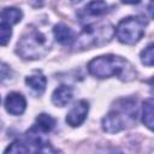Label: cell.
<instances>
[{
    "label": "cell",
    "mask_w": 154,
    "mask_h": 154,
    "mask_svg": "<svg viewBox=\"0 0 154 154\" xmlns=\"http://www.w3.org/2000/svg\"><path fill=\"white\" fill-rule=\"evenodd\" d=\"M29 153H30V150H29L28 146L19 141L12 142L4 152V154H29Z\"/></svg>",
    "instance_id": "cell-16"
},
{
    "label": "cell",
    "mask_w": 154,
    "mask_h": 154,
    "mask_svg": "<svg viewBox=\"0 0 154 154\" xmlns=\"http://www.w3.org/2000/svg\"><path fill=\"white\" fill-rule=\"evenodd\" d=\"M25 83L28 87H30L32 90H35L37 94H42L46 89V84H47V78L38 71L34 72L32 75L28 76L25 78Z\"/></svg>",
    "instance_id": "cell-10"
},
{
    "label": "cell",
    "mask_w": 154,
    "mask_h": 154,
    "mask_svg": "<svg viewBox=\"0 0 154 154\" xmlns=\"http://www.w3.org/2000/svg\"><path fill=\"white\" fill-rule=\"evenodd\" d=\"M12 35V29L10 25L1 23L0 24V42L1 46H6L7 42L10 41V37Z\"/></svg>",
    "instance_id": "cell-18"
},
{
    "label": "cell",
    "mask_w": 154,
    "mask_h": 154,
    "mask_svg": "<svg viewBox=\"0 0 154 154\" xmlns=\"http://www.w3.org/2000/svg\"><path fill=\"white\" fill-rule=\"evenodd\" d=\"M88 71L97 78L117 76L123 81H130L135 76L131 64L126 59L113 54L94 58L88 64Z\"/></svg>",
    "instance_id": "cell-1"
},
{
    "label": "cell",
    "mask_w": 154,
    "mask_h": 154,
    "mask_svg": "<svg viewBox=\"0 0 154 154\" xmlns=\"http://www.w3.org/2000/svg\"><path fill=\"white\" fill-rule=\"evenodd\" d=\"M26 101L24 96L19 93H10L5 99V108L8 113L13 116H19L25 111Z\"/></svg>",
    "instance_id": "cell-7"
},
{
    "label": "cell",
    "mask_w": 154,
    "mask_h": 154,
    "mask_svg": "<svg viewBox=\"0 0 154 154\" xmlns=\"http://www.w3.org/2000/svg\"><path fill=\"white\" fill-rule=\"evenodd\" d=\"M107 8L108 6L103 1H91L85 6V13L89 16H101L108 11Z\"/></svg>",
    "instance_id": "cell-14"
},
{
    "label": "cell",
    "mask_w": 154,
    "mask_h": 154,
    "mask_svg": "<svg viewBox=\"0 0 154 154\" xmlns=\"http://www.w3.org/2000/svg\"><path fill=\"white\" fill-rule=\"evenodd\" d=\"M72 96H73V90H72L71 87L60 85L53 91L52 101H53L54 105H57L59 107H63V106H66L71 101Z\"/></svg>",
    "instance_id": "cell-9"
},
{
    "label": "cell",
    "mask_w": 154,
    "mask_h": 154,
    "mask_svg": "<svg viewBox=\"0 0 154 154\" xmlns=\"http://www.w3.org/2000/svg\"><path fill=\"white\" fill-rule=\"evenodd\" d=\"M35 154H63V153L55 149L49 142H38V147Z\"/></svg>",
    "instance_id": "cell-17"
},
{
    "label": "cell",
    "mask_w": 154,
    "mask_h": 154,
    "mask_svg": "<svg viewBox=\"0 0 154 154\" xmlns=\"http://www.w3.org/2000/svg\"><path fill=\"white\" fill-rule=\"evenodd\" d=\"M89 109V103L85 100H81L78 101L67 113L66 116V123L71 126H78L81 125L87 117Z\"/></svg>",
    "instance_id": "cell-6"
},
{
    "label": "cell",
    "mask_w": 154,
    "mask_h": 154,
    "mask_svg": "<svg viewBox=\"0 0 154 154\" xmlns=\"http://www.w3.org/2000/svg\"><path fill=\"white\" fill-rule=\"evenodd\" d=\"M49 47L51 41L43 32L30 29L18 41L17 53L24 59H38L48 52Z\"/></svg>",
    "instance_id": "cell-3"
},
{
    "label": "cell",
    "mask_w": 154,
    "mask_h": 154,
    "mask_svg": "<svg viewBox=\"0 0 154 154\" xmlns=\"http://www.w3.org/2000/svg\"><path fill=\"white\" fill-rule=\"evenodd\" d=\"M142 122L143 124L154 131V97L147 99L142 106Z\"/></svg>",
    "instance_id": "cell-11"
},
{
    "label": "cell",
    "mask_w": 154,
    "mask_h": 154,
    "mask_svg": "<svg viewBox=\"0 0 154 154\" xmlns=\"http://www.w3.org/2000/svg\"><path fill=\"white\" fill-rule=\"evenodd\" d=\"M146 25H147V20L142 17H135V16L126 17L122 19L116 28L117 38L122 43L134 45L138 42L144 35Z\"/></svg>",
    "instance_id": "cell-4"
},
{
    "label": "cell",
    "mask_w": 154,
    "mask_h": 154,
    "mask_svg": "<svg viewBox=\"0 0 154 154\" xmlns=\"http://www.w3.org/2000/svg\"><path fill=\"white\" fill-rule=\"evenodd\" d=\"M22 11L16 8V7H6L1 12V23L7 24V25H13L20 22L22 19Z\"/></svg>",
    "instance_id": "cell-12"
},
{
    "label": "cell",
    "mask_w": 154,
    "mask_h": 154,
    "mask_svg": "<svg viewBox=\"0 0 154 154\" xmlns=\"http://www.w3.org/2000/svg\"><path fill=\"white\" fill-rule=\"evenodd\" d=\"M148 12H149V14L154 18V1L149 4V6H148Z\"/></svg>",
    "instance_id": "cell-19"
},
{
    "label": "cell",
    "mask_w": 154,
    "mask_h": 154,
    "mask_svg": "<svg viewBox=\"0 0 154 154\" xmlns=\"http://www.w3.org/2000/svg\"><path fill=\"white\" fill-rule=\"evenodd\" d=\"M113 35L112 26L109 24H105L101 26L88 25L83 29L79 37L76 41V47L88 48L91 46H101L111 40Z\"/></svg>",
    "instance_id": "cell-5"
},
{
    "label": "cell",
    "mask_w": 154,
    "mask_h": 154,
    "mask_svg": "<svg viewBox=\"0 0 154 154\" xmlns=\"http://www.w3.org/2000/svg\"><path fill=\"white\" fill-rule=\"evenodd\" d=\"M136 102L134 100H122L118 106L102 118V128L106 132L116 134L136 123Z\"/></svg>",
    "instance_id": "cell-2"
},
{
    "label": "cell",
    "mask_w": 154,
    "mask_h": 154,
    "mask_svg": "<svg viewBox=\"0 0 154 154\" xmlns=\"http://www.w3.org/2000/svg\"><path fill=\"white\" fill-rule=\"evenodd\" d=\"M150 83H152V85H153V88H154V77L152 78V82H150Z\"/></svg>",
    "instance_id": "cell-20"
},
{
    "label": "cell",
    "mask_w": 154,
    "mask_h": 154,
    "mask_svg": "<svg viewBox=\"0 0 154 154\" xmlns=\"http://www.w3.org/2000/svg\"><path fill=\"white\" fill-rule=\"evenodd\" d=\"M55 125V120L54 118H52L49 114L46 113H41L36 117V129H40L43 132H49Z\"/></svg>",
    "instance_id": "cell-13"
},
{
    "label": "cell",
    "mask_w": 154,
    "mask_h": 154,
    "mask_svg": "<svg viewBox=\"0 0 154 154\" xmlns=\"http://www.w3.org/2000/svg\"><path fill=\"white\" fill-rule=\"evenodd\" d=\"M141 61L146 66H154V42L149 43L140 54Z\"/></svg>",
    "instance_id": "cell-15"
},
{
    "label": "cell",
    "mask_w": 154,
    "mask_h": 154,
    "mask_svg": "<svg viewBox=\"0 0 154 154\" xmlns=\"http://www.w3.org/2000/svg\"><path fill=\"white\" fill-rule=\"evenodd\" d=\"M53 34L57 38V41L64 46H70L75 41V32L71 28H69L64 23H59L54 26Z\"/></svg>",
    "instance_id": "cell-8"
}]
</instances>
